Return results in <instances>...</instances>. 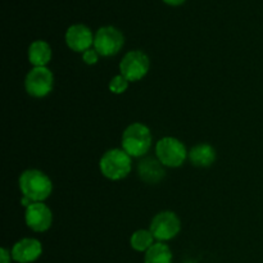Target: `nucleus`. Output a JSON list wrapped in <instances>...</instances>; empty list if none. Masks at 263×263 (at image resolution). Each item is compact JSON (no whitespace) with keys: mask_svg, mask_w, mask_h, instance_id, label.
Here are the masks:
<instances>
[{"mask_svg":"<svg viewBox=\"0 0 263 263\" xmlns=\"http://www.w3.org/2000/svg\"><path fill=\"white\" fill-rule=\"evenodd\" d=\"M18 186L22 197L28 198L32 203H44L53 193V182L50 177L35 168L26 170L21 174Z\"/></svg>","mask_w":263,"mask_h":263,"instance_id":"f257e3e1","label":"nucleus"},{"mask_svg":"<svg viewBox=\"0 0 263 263\" xmlns=\"http://www.w3.org/2000/svg\"><path fill=\"white\" fill-rule=\"evenodd\" d=\"M153 136L151 128L144 123L134 122L126 127L122 134L121 145L122 149L131 158H140L144 157L152 148Z\"/></svg>","mask_w":263,"mask_h":263,"instance_id":"f03ea898","label":"nucleus"},{"mask_svg":"<svg viewBox=\"0 0 263 263\" xmlns=\"http://www.w3.org/2000/svg\"><path fill=\"white\" fill-rule=\"evenodd\" d=\"M133 168V158L122 148L109 149L99 161V170L103 176L112 181H120L128 176Z\"/></svg>","mask_w":263,"mask_h":263,"instance_id":"7ed1b4c3","label":"nucleus"},{"mask_svg":"<svg viewBox=\"0 0 263 263\" xmlns=\"http://www.w3.org/2000/svg\"><path fill=\"white\" fill-rule=\"evenodd\" d=\"M187 156L189 153L186 151V146L179 139L164 136L157 141L156 157L164 167L176 168V167L182 166Z\"/></svg>","mask_w":263,"mask_h":263,"instance_id":"20e7f679","label":"nucleus"},{"mask_svg":"<svg viewBox=\"0 0 263 263\" xmlns=\"http://www.w3.org/2000/svg\"><path fill=\"white\" fill-rule=\"evenodd\" d=\"M151 68L149 57L141 50H131L123 55L120 62V74L128 82L140 81Z\"/></svg>","mask_w":263,"mask_h":263,"instance_id":"39448f33","label":"nucleus"},{"mask_svg":"<svg viewBox=\"0 0 263 263\" xmlns=\"http://www.w3.org/2000/svg\"><path fill=\"white\" fill-rule=\"evenodd\" d=\"M54 86V74L48 67H33L25 79V89L30 97L45 98Z\"/></svg>","mask_w":263,"mask_h":263,"instance_id":"423d86ee","label":"nucleus"},{"mask_svg":"<svg viewBox=\"0 0 263 263\" xmlns=\"http://www.w3.org/2000/svg\"><path fill=\"white\" fill-rule=\"evenodd\" d=\"M125 36L118 28L113 26H104L95 32L94 46L100 57H113L122 49Z\"/></svg>","mask_w":263,"mask_h":263,"instance_id":"0eeeda50","label":"nucleus"},{"mask_svg":"<svg viewBox=\"0 0 263 263\" xmlns=\"http://www.w3.org/2000/svg\"><path fill=\"white\" fill-rule=\"evenodd\" d=\"M149 230L153 234L154 239L161 243L172 240L179 235L181 230V221L177 215L171 211H163L156 215L152 220Z\"/></svg>","mask_w":263,"mask_h":263,"instance_id":"6e6552de","label":"nucleus"},{"mask_svg":"<svg viewBox=\"0 0 263 263\" xmlns=\"http://www.w3.org/2000/svg\"><path fill=\"white\" fill-rule=\"evenodd\" d=\"M25 222L30 230L45 233L53 225V212L45 203H32L25 211Z\"/></svg>","mask_w":263,"mask_h":263,"instance_id":"1a4fd4ad","label":"nucleus"},{"mask_svg":"<svg viewBox=\"0 0 263 263\" xmlns=\"http://www.w3.org/2000/svg\"><path fill=\"white\" fill-rule=\"evenodd\" d=\"M94 37L95 35H92V31L81 23L69 26L64 36L67 46L71 50L81 54L94 46Z\"/></svg>","mask_w":263,"mask_h":263,"instance_id":"9d476101","label":"nucleus"},{"mask_svg":"<svg viewBox=\"0 0 263 263\" xmlns=\"http://www.w3.org/2000/svg\"><path fill=\"white\" fill-rule=\"evenodd\" d=\"M10 253L13 261L18 263H32L37 261L43 254V246L37 239L23 238L13 246Z\"/></svg>","mask_w":263,"mask_h":263,"instance_id":"9b49d317","label":"nucleus"},{"mask_svg":"<svg viewBox=\"0 0 263 263\" xmlns=\"http://www.w3.org/2000/svg\"><path fill=\"white\" fill-rule=\"evenodd\" d=\"M139 177L146 184H158L166 176L164 166L157 158H144L138 164Z\"/></svg>","mask_w":263,"mask_h":263,"instance_id":"f8f14e48","label":"nucleus"},{"mask_svg":"<svg viewBox=\"0 0 263 263\" xmlns=\"http://www.w3.org/2000/svg\"><path fill=\"white\" fill-rule=\"evenodd\" d=\"M27 57L33 67H46L53 57L51 46L45 40H35L28 46Z\"/></svg>","mask_w":263,"mask_h":263,"instance_id":"ddd939ff","label":"nucleus"},{"mask_svg":"<svg viewBox=\"0 0 263 263\" xmlns=\"http://www.w3.org/2000/svg\"><path fill=\"white\" fill-rule=\"evenodd\" d=\"M187 157H189L192 164H194L195 167L205 168V167H210L215 163L216 158H217V153H216V149L211 144L200 143L198 145L193 146Z\"/></svg>","mask_w":263,"mask_h":263,"instance_id":"4468645a","label":"nucleus"},{"mask_svg":"<svg viewBox=\"0 0 263 263\" xmlns=\"http://www.w3.org/2000/svg\"><path fill=\"white\" fill-rule=\"evenodd\" d=\"M172 252L166 243H154L149 251L145 252L144 263H172Z\"/></svg>","mask_w":263,"mask_h":263,"instance_id":"2eb2a0df","label":"nucleus"},{"mask_svg":"<svg viewBox=\"0 0 263 263\" xmlns=\"http://www.w3.org/2000/svg\"><path fill=\"white\" fill-rule=\"evenodd\" d=\"M154 236L152 234L151 230H141L135 231V233L131 235L130 238V246L134 251L140 252V253H145L146 251L152 248V246L154 244Z\"/></svg>","mask_w":263,"mask_h":263,"instance_id":"dca6fc26","label":"nucleus"},{"mask_svg":"<svg viewBox=\"0 0 263 263\" xmlns=\"http://www.w3.org/2000/svg\"><path fill=\"white\" fill-rule=\"evenodd\" d=\"M128 84H130V82H128L122 74H117V76L110 79L109 85H108V89H109V91L112 92V94L120 95V94H123V92L128 89Z\"/></svg>","mask_w":263,"mask_h":263,"instance_id":"f3484780","label":"nucleus"},{"mask_svg":"<svg viewBox=\"0 0 263 263\" xmlns=\"http://www.w3.org/2000/svg\"><path fill=\"white\" fill-rule=\"evenodd\" d=\"M99 57H100L99 53H98L94 48H91V49H89V50H86L82 53V62L86 64H89V66H92V64L98 63V61H99Z\"/></svg>","mask_w":263,"mask_h":263,"instance_id":"a211bd4d","label":"nucleus"},{"mask_svg":"<svg viewBox=\"0 0 263 263\" xmlns=\"http://www.w3.org/2000/svg\"><path fill=\"white\" fill-rule=\"evenodd\" d=\"M0 259H2V262L0 263H10L12 262V253H10V251H8L7 248H2L0 249Z\"/></svg>","mask_w":263,"mask_h":263,"instance_id":"6ab92c4d","label":"nucleus"},{"mask_svg":"<svg viewBox=\"0 0 263 263\" xmlns=\"http://www.w3.org/2000/svg\"><path fill=\"white\" fill-rule=\"evenodd\" d=\"M167 5H171V7H179V5L184 4L186 0H163Z\"/></svg>","mask_w":263,"mask_h":263,"instance_id":"aec40b11","label":"nucleus"}]
</instances>
